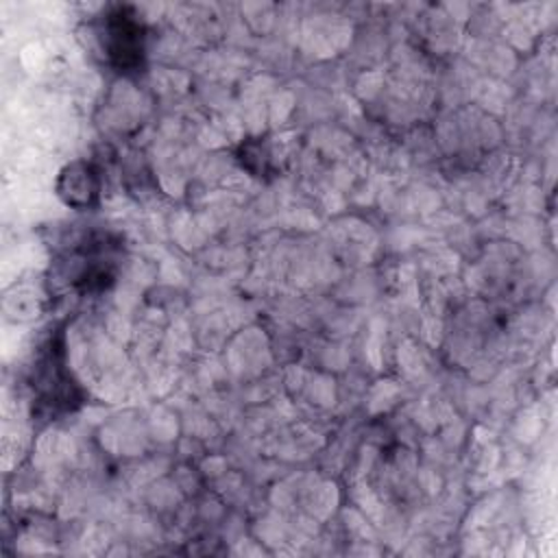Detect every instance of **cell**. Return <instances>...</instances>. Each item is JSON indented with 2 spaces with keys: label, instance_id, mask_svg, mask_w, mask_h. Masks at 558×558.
Returning <instances> with one entry per match:
<instances>
[{
  "label": "cell",
  "instance_id": "6da1fadb",
  "mask_svg": "<svg viewBox=\"0 0 558 558\" xmlns=\"http://www.w3.org/2000/svg\"><path fill=\"white\" fill-rule=\"evenodd\" d=\"M144 31L133 15H129L126 9H118L105 20V39L107 50L113 63L120 68H133L140 63L142 50H144Z\"/></svg>",
  "mask_w": 558,
  "mask_h": 558
},
{
  "label": "cell",
  "instance_id": "7a4b0ae2",
  "mask_svg": "<svg viewBox=\"0 0 558 558\" xmlns=\"http://www.w3.org/2000/svg\"><path fill=\"white\" fill-rule=\"evenodd\" d=\"M59 194L68 205L87 207L98 196L96 172L87 163H72L59 177Z\"/></svg>",
  "mask_w": 558,
  "mask_h": 558
}]
</instances>
